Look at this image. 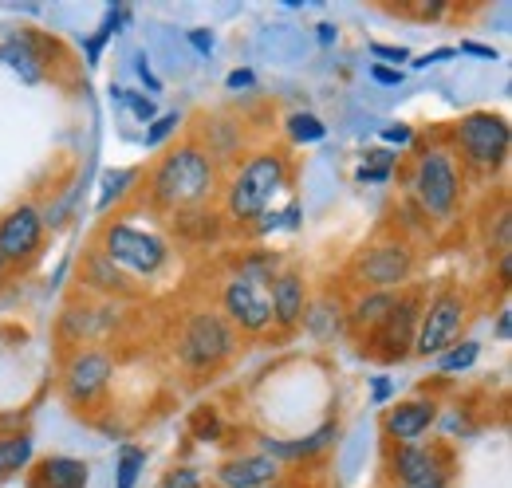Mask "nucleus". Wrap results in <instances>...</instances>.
Here are the masks:
<instances>
[{"label": "nucleus", "instance_id": "obj_22", "mask_svg": "<svg viewBox=\"0 0 512 488\" xmlns=\"http://www.w3.org/2000/svg\"><path fill=\"white\" fill-rule=\"evenodd\" d=\"M0 56L12 63L16 71H24V79H32V83L40 79V71L32 67V63H36V56L28 52V36H12V40H8L4 48H0Z\"/></svg>", "mask_w": 512, "mask_h": 488}, {"label": "nucleus", "instance_id": "obj_18", "mask_svg": "<svg viewBox=\"0 0 512 488\" xmlns=\"http://www.w3.org/2000/svg\"><path fill=\"white\" fill-rule=\"evenodd\" d=\"M398 304V292H367V296H359L351 311H347V323L355 327V331H375L379 323H383L386 315H390V307Z\"/></svg>", "mask_w": 512, "mask_h": 488}, {"label": "nucleus", "instance_id": "obj_12", "mask_svg": "<svg viewBox=\"0 0 512 488\" xmlns=\"http://www.w3.org/2000/svg\"><path fill=\"white\" fill-rule=\"evenodd\" d=\"M115 378V363L107 351H79L64 370V394L71 406H91L107 394Z\"/></svg>", "mask_w": 512, "mask_h": 488}, {"label": "nucleus", "instance_id": "obj_26", "mask_svg": "<svg viewBox=\"0 0 512 488\" xmlns=\"http://www.w3.org/2000/svg\"><path fill=\"white\" fill-rule=\"evenodd\" d=\"M178 122H182L178 115H162V119L146 130V146H150V150H154V146H162V142H166V138L178 130Z\"/></svg>", "mask_w": 512, "mask_h": 488}, {"label": "nucleus", "instance_id": "obj_17", "mask_svg": "<svg viewBox=\"0 0 512 488\" xmlns=\"http://www.w3.org/2000/svg\"><path fill=\"white\" fill-rule=\"evenodd\" d=\"M335 437V426H323L316 433H308V437H300V441H264V453L272 457V461H280V465H288V461H312L316 453L327 449V441Z\"/></svg>", "mask_w": 512, "mask_h": 488}, {"label": "nucleus", "instance_id": "obj_13", "mask_svg": "<svg viewBox=\"0 0 512 488\" xmlns=\"http://www.w3.org/2000/svg\"><path fill=\"white\" fill-rule=\"evenodd\" d=\"M40 241H44V217L36 205H16L0 217V264L4 268L36 256Z\"/></svg>", "mask_w": 512, "mask_h": 488}, {"label": "nucleus", "instance_id": "obj_28", "mask_svg": "<svg viewBox=\"0 0 512 488\" xmlns=\"http://www.w3.org/2000/svg\"><path fill=\"white\" fill-rule=\"evenodd\" d=\"M390 174V154H371V166L359 170V182H386Z\"/></svg>", "mask_w": 512, "mask_h": 488}, {"label": "nucleus", "instance_id": "obj_8", "mask_svg": "<svg viewBox=\"0 0 512 488\" xmlns=\"http://www.w3.org/2000/svg\"><path fill=\"white\" fill-rule=\"evenodd\" d=\"M469 323V296L461 288H442L418 315V331H414V355L434 359L453 347V339L461 335V327Z\"/></svg>", "mask_w": 512, "mask_h": 488}, {"label": "nucleus", "instance_id": "obj_16", "mask_svg": "<svg viewBox=\"0 0 512 488\" xmlns=\"http://www.w3.org/2000/svg\"><path fill=\"white\" fill-rule=\"evenodd\" d=\"M280 477H284L280 461H272L268 453H245V457H229L217 469V488H268Z\"/></svg>", "mask_w": 512, "mask_h": 488}, {"label": "nucleus", "instance_id": "obj_35", "mask_svg": "<svg viewBox=\"0 0 512 488\" xmlns=\"http://www.w3.org/2000/svg\"><path fill=\"white\" fill-rule=\"evenodd\" d=\"M268 488H312L304 477H280V481H272Z\"/></svg>", "mask_w": 512, "mask_h": 488}, {"label": "nucleus", "instance_id": "obj_33", "mask_svg": "<svg viewBox=\"0 0 512 488\" xmlns=\"http://www.w3.org/2000/svg\"><path fill=\"white\" fill-rule=\"evenodd\" d=\"M461 52H469V56H481V60H497V52H493V48H481V44H461Z\"/></svg>", "mask_w": 512, "mask_h": 488}, {"label": "nucleus", "instance_id": "obj_31", "mask_svg": "<svg viewBox=\"0 0 512 488\" xmlns=\"http://www.w3.org/2000/svg\"><path fill=\"white\" fill-rule=\"evenodd\" d=\"M371 52H375V56H379V60H406V48H386V44H375V48H371Z\"/></svg>", "mask_w": 512, "mask_h": 488}, {"label": "nucleus", "instance_id": "obj_36", "mask_svg": "<svg viewBox=\"0 0 512 488\" xmlns=\"http://www.w3.org/2000/svg\"><path fill=\"white\" fill-rule=\"evenodd\" d=\"M253 83V71H233L229 75V87H249Z\"/></svg>", "mask_w": 512, "mask_h": 488}, {"label": "nucleus", "instance_id": "obj_3", "mask_svg": "<svg viewBox=\"0 0 512 488\" xmlns=\"http://www.w3.org/2000/svg\"><path fill=\"white\" fill-rule=\"evenodd\" d=\"M449 142H453L449 154L461 162V170L493 178L505 166V158H509L512 130L509 122L501 119V115H493V111H473V115H465L453 126Z\"/></svg>", "mask_w": 512, "mask_h": 488}, {"label": "nucleus", "instance_id": "obj_32", "mask_svg": "<svg viewBox=\"0 0 512 488\" xmlns=\"http://www.w3.org/2000/svg\"><path fill=\"white\" fill-rule=\"evenodd\" d=\"M383 138L386 142H410V126H386Z\"/></svg>", "mask_w": 512, "mask_h": 488}, {"label": "nucleus", "instance_id": "obj_2", "mask_svg": "<svg viewBox=\"0 0 512 488\" xmlns=\"http://www.w3.org/2000/svg\"><path fill=\"white\" fill-rule=\"evenodd\" d=\"M288 182H292L288 150H276V146L253 150L225 185V217L233 225H253L260 217H268L272 201L288 189Z\"/></svg>", "mask_w": 512, "mask_h": 488}, {"label": "nucleus", "instance_id": "obj_30", "mask_svg": "<svg viewBox=\"0 0 512 488\" xmlns=\"http://www.w3.org/2000/svg\"><path fill=\"white\" fill-rule=\"evenodd\" d=\"M371 75H375L379 83H386V87H398V83H402V71H390V67H375Z\"/></svg>", "mask_w": 512, "mask_h": 488}, {"label": "nucleus", "instance_id": "obj_29", "mask_svg": "<svg viewBox=\"0 0 512 488\" xmlns=\"http://www.w3.org/2000/svg\"><path fill=\"white\" fill-rule=\"evenodd\" d=\"M115 95H119V99H123V103H127L130 111H134V115H138L142 122L154 119V103H150V99H142V95H130V91H115Z\"/></svg>", "mask_w": 512, "mask_h": 488}, {"label": "nucleus", "instance_id": "obj_19", "mask_svg": "<svg viewBox=\"0 0 512 488\" xmlns=\"http://www.w3.org/2000/svg\"><path fill=\"white\" fill-rule=\"evenodd\" d=\"M83 280L91 284V288H99V292H107V296H127L130 292V276L123 268H115L99 248L87 256V268H83Z\"/></svg>", "mask_w": 512, "mask_h": 488}, {"label": "nucleus", "instance_id": "obj_7", "mask_svg": "<svg viewBox=\"0 0 512 488\" xmlns=\"http://www.w3.org/2000/svg\"><path fill=\"white\" fill-rule=\"evenodd\" d=\"M414 264H418L414 244L402 241V237H386V241L371 244L355 256L351 276L371 292H402L414 276Z\"/></svg>", "mask_w": 512, "mask_h": 488}, {"label": "nucleus", "instance_id": "obj_24", "mask_svg": "<svg viewBox=\"0 0 512 488\" xmlns=\"http://www.w3.org/2000/svg\"><path fill=\"white\" fill-rule=\"evenodd\" d=\"M288 134H292V142H320L323 134H327V126H323L316 115H292L288 119Z\"/></svg>", "mask_w": 512, "mask_h": 488}, {"label": "nucleus", "instance_id": "obj_27", "mask_svg": "<svg viewBox=\"0 0 512 488\" xmlns=\"http://www.w3.org/2000/svg\"><path fill=\"white\" fill-rule=\"evenodd\" d=\"M158 488H205V481H201L197 469H174V473L162 477V485Z\"/></svg>", "mask_w": 512, "mask_h": 488}, {"label": "nucleus", "instance_id": "obj_5", "mask_svg": "<svg viewBox=\"0 0 512 488\" xmlns=\"http://www.w3.org/2000/svg\"><path fill=\"white\" fill-rule=\"evenodd\" d=\"M99 252H103L115 268H123L127 276H142V280L158 276V272L170 264V244L162 241V237H154V233H146V229L123 225V221L103 225V233H99Z\"/></svg>", "mask_w": 512, "mask_h": 488}, {"label": "nucleus", "instance_id": "obj_6", "mask_svg": "<svg viewBox=\"0 0 512 488\" xmlns=\"http://www.w3.org/2000/svg\"><path fill=\"white\" fill-rule=\"evenodd\" d=\"M237 351V331L221 311H193L178 335V359L190 370H217Z\"/></svg>", "mask_w": 512, "mask_h": 488}, {"label": "nucleus", "instance_id": "obj_1", "mask_svg": "<svg viewBox=\"0 0 512 488\" xmlns=\"http://www.w3.org/2000/svg\"><path fill=\"white\" fill-rule=\"evenodd\" d=\"M150 205L162 213H190L201 209L217 193V166L213 154L201 142L174 146L154 170H150Z\"/></svg>", "mask_w": 512, "mask_h": 488}, {"label": "nucleus", "instance_id": "obj_20", "mask_svg": "<svg viewBox=\"0 0 512 488\" xmlns=\"http://www.w3.org/2000/svg\"><path fill=\"white\" fill-rule=\"evenodd\" d=\"M40 481L44 488H87V465L75 457H48Z\"/></svg>", "mask_w": 512, "mask_h": 488}, {"label": "nucleus", "instance_id": "obj_15", "mask_svg": "<svg viewBox=\"0 0 512 488\" xmlns=\"http://www.w3.org/2000/svg\"><path fill=\"white\" fill-rule=\"evenodd\" d=\"M268 304H272V323H280L284 331L300 327L304 315H308V280H304V272H296V268L276 272Z\"/></svg>", "mask_w": 512, "mask_h": 488}, {"label": "nucleus", "instance_id": "obj_37", "mask_svg": "<svg viewBox=\"0 0 512 488\" xmlns=\"http://www.w3.org/2000/svg\"><path fill=\"white\" fill-rule=\"evenodd\" d=\"M497 335L509 339V311H501V323H497Z\"/></svg>", "mask_w": 512, "mask_h": 488}, {"label": "nucleus", "instance_id": "obj_21", "mask_svg": "<svg viewBox=\"0 0 512 488\" xmlns=\"http://www.w3.org/2000/svg\"><path fill=\"white\" fill-rule=\"evenodd\" d=\"M32 461V441L28 437H0V477L20 473Z\"/></svg>", "mask_w": 512, "mask_h": 488}, {"label": "nucleus", "instance_id": "obj_25", "mask_svg": "<svg viewBox=\"0 0 512 488\" xmlns=\"http://www.w3.org/2000/svg\"><path fill=\"white\" fill-rule=\"evenodd\" d=\"M477 343H461V347H453V351H442V370H469V366L477 363Z\"/></svg>", "mask_w": 512, "mask_h": 488}, {"label": "nucleus", "instance_id": "obj_4", "mask_svg": "<svg viewBox=\"0 0 512 488\" xmlns=\"http://www.w3.org/2000/svg\"><path fill=\"white\" fill-rule=\"evenodd\" d=\"M410 193H414V201L422 205L426 217H438V221L453 217V209L461 201V166L446 146H430L414 158Z\"/></svg>", "mask_w": 512, "mask_h": 488}, {"label": "nucleus", "instance_id": "obj_14", "mask_svg": "<svg viewBox=\"0 0 512 488\" xmlns=\"http://www.w3.org/2000/svg\"><path fill=\"white\" fill-rule=\"evenodd\" d=\"M434 422H438V402L434 398H406V402L386 410L383 433L390 437V445H414L430 433Z\"/></svg>", "mask_w": 512, "mask_h": 488}, {"label": "nucleus", "instance_id": "obj_41", "mask_svg": "<svg viewBox=\"0 0 512 488\" xmlns=\"http://www.w3.org/2000/svg\"><path fill=\"white\" fill-rule=\"evenodd\" d=\"M0 276H4V264H0Z\"/></svg>", "mask_w": 512, "mask_h": 488}, {"label": "nucleus", "instance_id": "obj_40", "mask_svg": "<svg viewBox=\"0 0 512 488\" xmlns=\"http://www.w3.org/2000/svg\"><path fill=\"white\" fill-rule=\"evenodd\" d=\"M410 488H449V481H430V485H410Z\"/></svg>", "mask_w": 512, "mask_h": 488}, {"label": "nucleus", "instance_id": "obj_38", "mask_svg": "<svg viewBox=\"0 0 512 488\" xmlns=\"http://www.w3.org/2000/svg\"><path fill=\"white\" fill-rule=\"evenodd\" d=\"M320 40L323 44H331V40H335V28H331V24H320Z\"/></svg>", "mask_w": 512, "mask_h": 488}, {"label": "nucleus", "instance_id": "obj_9", "mask_svg": "<svg viewBox=\"0 0 512 488\" xmlns=\"http://www.w3.org/2000/svg\"><path fill=\"white\" fill-rule=\"evenodd\" d=\"M418 315H422V300L418 292H398V304L390 307L383 323L363 339V351L383 359V363H402L414 351V331H418Z\"/></svg>", "mask_w": 512, "mask_h": 488}, {"label": "nucleus", "instance_id": "obj_23", "mask_svg": "<svg viewBox=\"0 0 512 488\" xmlns=\"http://www.w3.org/2000/svg\"><path fill=\"white\" fill-rule=\"evenodd\" d=\"M142 469H146V453L134 449V445H127V449L119 453V481H115V488H134V481H138Z\"/></svg>", "mask_w": 512, "mask_h": 488}, {"label": "nucleus", "instance_id": "obj_39", "mask_svg": "<svg viewBox=\"0 0 512 488\" xmlns=\"http://www.w3.org/2000/svg\"><path fill=\"white\" fill-rule=\"evenodd\" d=\"M386 394H390V382L379 378V382H375V398H386Z\"/></svg>", "mask_w": 512, "mask_h": 488}, {"label": "nucleus", "instance_id": "obj_11", "mask_svg": "<svg viewBox=\"0 0 512 488\" xmlns=\"http://www.w3.org/2000/svg\"><path fill=\"white\" fill-rule=\"evenodd\" d=\"M221 315L233 331L241 335H264L272 327V304H268V288L264 280L253 276H233L221 288Z\"/></svg>", "mask_w": 512, "mask_h": 488}, {"label": "nucleus", "instance_id": "obj_10", "mask_svg": "<svg viewBox=\"0 0 512 488\" xmlns=\"http://www.w3.org/2000/svg\"><path fill=\"white\" fill-rule=\"evenodd\" d=\"M390 477L398 488L430 485V481H453L457 465H453V449L449 445H390V461H386Z\"/></svg>", "mask_w": 512, "mask_h": 488}, {"label": "nucleus", "instance_id": "obj_34", "mask_svg": "<svg viewBox=\"0 0 512 488\" xmlns=\"http://www.w3.org/2000/svg\"><path fill=\"white\" fill-rule=\"evenodd\" d=\"M190 44L197 52H209L213 48V36H205V32H190Z\"/></svg>", "mask_w": 512, "mask_h": 488}]
</instances>
